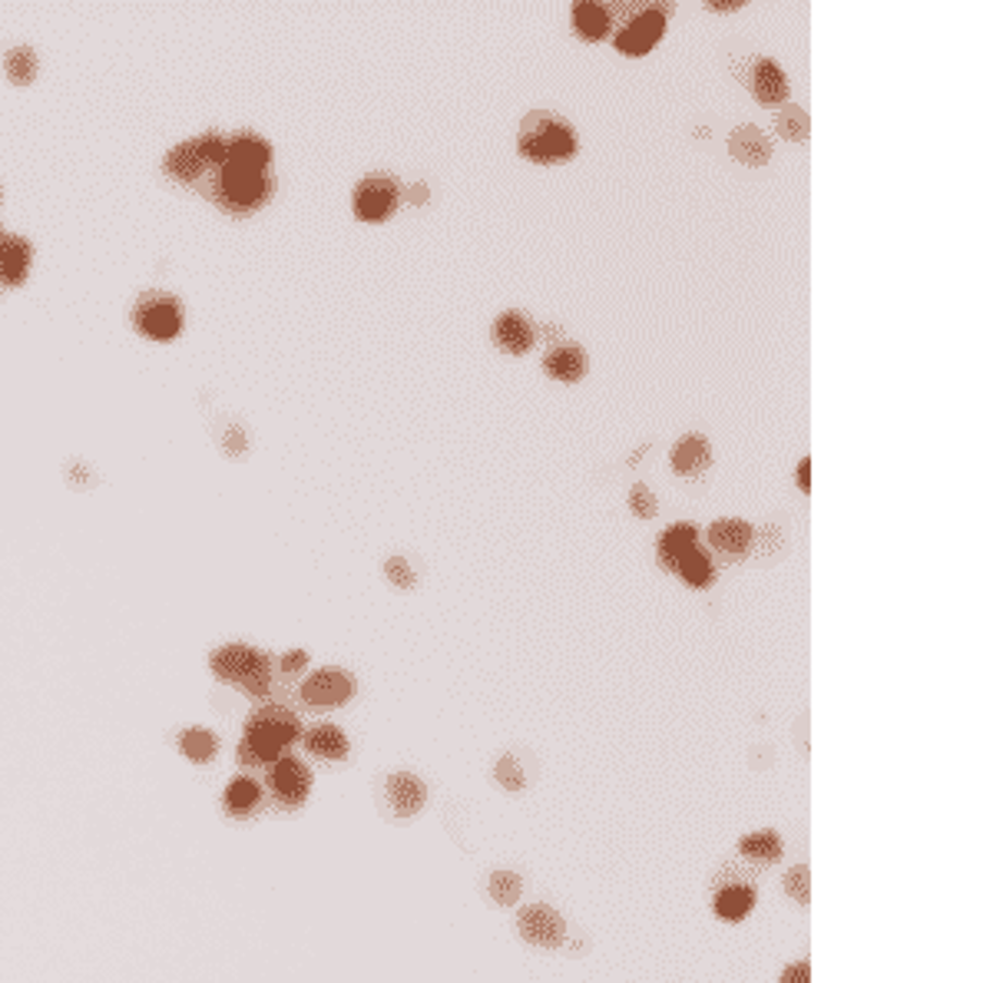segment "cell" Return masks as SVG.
Wrapping results in <instances>:
<instances>
[{
	"instance_id": "3957f363",
	"label": "cell",
	"mask_w": 993,
	"mask_h": 983,
	"mask_svg": "<svg viewBox=\"0 0 993 983\" xmlns=\"http://www.w3.org/2000/svg\"><path fill=\"white\" fill-rule=\"evenodd\" d=\"M272 193H275L272 173L245 170V167H235V162H225L219 173H209V180H206V196L235 216H248V212L262 209L272 199Z\"/></svg>"
},
{
	"instance_id": "8fae6325",
	"label": "cell",
	"mask_w": 993,
	"mask_h": 983,
	"mask_svg": "<svg viewBox=\"0 0 993 983\" xmlns=\"http://www.w3.org/2000/svg\"><path fill=\"white\" fill-rule=\"evenodd\" d=\"M534 342H537V328H534V321L524 311L511 308V311L497 315V321H493V345L501 348L504 355H527L534 348Z\"/></svg>"
},
{
	"instance_id": "e575fe53",
	"label": "cell",
	"mask_w": 993,
	"mask_h": 983,
	"mask_svg": "<svg viewBox=\"0 0 993 983\" xmlns=\"http://www.w3.org/2000/svg\"><path fill=\"white\" fill-rule=\"evenodd\" d=\"M384 573H388V580L394 587H401V590H410L414 583H418V577H414V569H410V563L404 556H391L384 563Z\"/></svg>"
},
{
	"instance_id": "83f0119b",
	"label": "cell",
	"mask_w": 993,
	"mask_h": 983,
	"mask_svg": "<svg viewBox=\"0 0 993 983\" xmlns=\"http://www.w3.org/2000/svg\"><path fill=\"white\" fill-rule=\"evenodd\" d=\"M775 133L788 143H805L808 133H811V120L801 107L795 103H785L779 113H775Z\"/></svg>"
},
{
	"instance_id": "ac0fdd59",
	"label": "cell",
	"mask_w": 993,
	"mask_h": 983,
	"mask_svg": "<svg viewBox=\"0 0 993 983\" xmlns=\"http://www.w3.org/2000/svg\"><path fill=\"white\" fill-rule=\"evenodd\" d=\"M712 467V447L702 434H686L673 444V470L679 477H702Z\"/></svg>"
},
{
	"instance_id": "d590c367",
	"label": "cell",
	"mask_w": 993,
	"mask_h": 983,
	"mask_svg": "<svg viewBox=\"0 0 993 983\" xmlns=\"http://www.w3.org/2000/svg\"><path fill=\"white\" fill-rule=\"evenodd\" d=\"M497 782H501L504 788H511V791H520L524 788V772H520V762L517 759H511V755H504L501 762H497Z\"/></svg>"
},
{
	"instance_id": "9a60e30c",
	"label": "cell",
	"mask_w": 993,
	"mask_h": 983,
	"mask_svg": "<svg viewBox=\"0 0 993 983\" xmlns=\"http://www.w3.org/2000/svg\"><path fill=\"white\" fill-rule=\"evenodd\" d=\"M728 152H732V159L741 162V167H765L772 159V139L759 126L741 123L728 136Z\"/></svg>"
},
{
	"instance_id": "60d3db41",
	"label": "cell",
	"mask_w": 993,
	"mask_h": 983,
	"mask_svg": "<svg viewBox=\"0 0 993 983\" xmlns=\"http://www.w3.org/2000/svg\"><path fill=\"white\" fill-rule=\"evenodd\" d=\"M795 477H798V487L808 494V490H811V480H808V477H811V460H808V457L798 464V474H795Z\"/></svg>"
},
{
	"instance_id": "7c38bea8",
	"label": "cell",
	"mask_w": 993,
	"mask_h": 983,
	"mask_svg": "<svg viewBox=\"0 0 993 983\" xmlns=\"http://www.w3.org/2000/svg\"><path fill=\"white\" fill-rule=\"evenodd\" d=\"M745 87L752 90V97H756L759 103H769V107L785 103L788 94H792V84H788L785 70H782L775 60H769V57H759V60L752 63L749 76H745Z\"/></svg>"
},
{
	"instance_id": "52a82bcc",
	"label": "cell",
	"mask_w": 993,
	"mask_h": 983,
	"mask_svg": "<svg viewBox=\"0 0 993 983\" xmlns=\"http://www.w3.org/2000/svg\"><path fill=\"white\" fill-rule=\"evenodd\" d=\"M397 202H401V186L391 176H365L352 196V209L361 222H388Z\"/></svg>"
},
{
	"instance_id": "1f68e13d",
	"label": "cell",
	"mask_w": 993,
	"mask_h": 983,
	"mask_svg": "<svg viewBox=\"0 0 993 983\" xmlns=\"http://www.w3.org/2000/svg\"><path fill=\"white\" fill-rule=\"evenodd\" d=\"M196 146H199V156L206 162V173H219L225 167V139L219 133L196 136Z\"/></svg>"
},
{
	"instance_id": "7a4b0ae2",
	"label": "cell",
	"mask_w": 993,
	"mask_h": 983,
	"mask_svg": "<svg viewBox=\"0 0 993 983\" xmlns=\"http://www.w3.org/2000/svg\"><path fill=\"white\" fill-rule=\"evenodd\" d=\"M517 149L537 167H560L579 152V136L569 120L553 110H530L520 123Z\"/></svg>"
},
{
	"instance_id": "7bdbcfd3",
	"label": "cell",
	"mask_w": 993,
	"mask_h": 983,
	"mask_svg": "<svg viewBox=\"0 0 993 983\" xmlns=\"http://www.w3.org/2000/svg\"><path fill=\"white\" fill-rule=\"evenodd\" d=\"M0 245H4V232H0Z\"/></svg>"
},
{
	"instance_id": "d4e9b609",
	"label": "cell",
	"mask_w": 993,
	"mask_h": 983,
	"mask_svg": "<svg viewBox=\"0 0 993 983\" xmlns=\"http://www.w3.org/2000/svg\"><path fill=\"white\" fill-rule=\"evenodd\" d=\"M259 801H262V788H259L256 778H248V775L232 778L222 791V804L232 818H248L259 808Z\"/></svg>"
},
{
	"instance_id": "4fadbf2b",
	"label": "cell",
	"mask_w": 993,
	"mask_h": 983,
	"mask_svg": "<svg viewBox=\"0 0 993 983\" xmlns=\"http://www.w3.org/2000/svg\"><path fill=\"white\" fill-rule=\"evenodd\" d=\"M540 365H543L547 378L563 381V384H576L587 378V352H584V345H576L569 339L553 342Z\"/></svg>"
},
{
	"instance_id": "d6a6232c",
	"label": "cell",
	"mask_w": 993,
	"mask_h": 983,
	"mask_svg": "<svg viewBox=\"0 0 993 983\" xmlns=\"http://www.w3.org/2000/svg\"><path fill=\"white\" fill-rule=\"evenodd\" d=\"M629 511L639 517V520H652L655 514H659V501H655V494L646 487V483H636L633 490H629Z\"/></svg>"
},
{
	"instance_id": "30bf717a",
	"label": "cell",
	"mask_w": 993,
	"mask_h": 983,
	"mask_svg": "<svg viewBox=\"0 0 993 983\" xmlns=\"http://www.w3.org/2000/svg\"><path fill=\"white\" fill-rule=\"evenodd\" d=\"M517 931L527 944H537V947H563L566 944V921L547 905L524 908L520 918H517Z\"/></svg>"
},
{
	"instance_id": "ba28073f",
	"label": "cell",
	"mask_w": 993,
	"mask_h": 983,
	"mask_svg": "<svg viewBox=\"0 0 993 983\" xmlns=\"http://www.w3.org/2000/svg\"><path fill=\"white\" fill-rule=\"evenodd\" d=\"M298 692H302V702L311 709H339L358 692V683L345 669H318L302 683Z\"/></svg>"
},
{
	"instance_id": "6da1fadb",
	"label": "cell",
	"mask_w": 993,
	"mask_h": 983,
	"mask_svg": "<svg viewBox=\"0 0 993 983\" xmlns=\"http://www.w3.org/2000/svg\"><path fill=\"white\" fill-rule=\"evenodd\" d=\"M298 735H302V722L292 709H285L279 702L259 705L245 722L242 742H238V762L253 765V769H269L282 755H289V749L298 742Z\"/></svg>"
},
{
	"instance_id": "9c48e42d",
	"label": "cell",
	"mask_w": 993,
	"mask_h": 983,
	"mask_svg": "<svg viewBox=\"0 0 993 983\" xmlns=\"http://www.w3.org/2000/svg\"><path fill=\"white\" fill-rule=\"evenodd\" d=\"M269 785H272V795L289 804V808H302L308 791H311V772L305 762L292 759V755H282L279 762L269 765Z\"/></svg>"
},
{
	"instance_id": "f1b7e54d",
	"label": "cell",
	"mask_w": 993,
	"mask_h": 983,
	"mask_svg": "<svg viewBox=\"0 0 993 983\" xmlns=\"http://www.w3.org/2000/svg\"><path fill=\"white\" fill-rule=\"evenodd\" d=\"M4 70H8V76L14 79L17 87H27V84H34V76L40 70V60H37V53L30 47H17V50L8 53Z\"/></svg>"
},
{
	"instance_id": "74e56055",
	"label": "cell",
	"mask_w": 993,
	"mask_h": 983,
	"mask_svg": "<svg viewBox=\"0 0 993 983\" xmlns=\"http://www.w3.org/2000/svg\"><path fill=\"white\" fill-rule=\"evenodd\" d=\"M782 983H811V967H808V963H792V967H785Z\"/></svg>"
},
{
	"instance_id": "f546056e",
	"label": "cell",
	"mask_w": 993,
	"mask_h": 983,
	"mask_svg": "<svg viewBox=\"0 0 993 983\" xmlns=\"http://www.w3.org/2000/svg\"><path fill=\"white\" fill-rule=\"evenodd\" d=\"M738 851L752 861H779L782 858V838L775 832H756L749 838H741Z\"/></svg>"
},
{
	"instance_id": "d6986e66",
	"label": "cell",
	"mask_w": 993,
	"mask_h": 983,
	"mask_svg": "<svg viewBox=\"0 0 993 983\" xmlns=\"http://www.w3.org/2000/svg\"><path fill=\"white\" fill-rule=\"evenodd\" d=\"M30 242L24 235H4L0 245V282L4 285H24L30 272Z\"/></svg>"
},
{
	"instance_id": "ab89813d",
	"label": "cell",
	"mask_w": 993,
	"mask_h": 983,
	"mask_svg": "<svg viewBox=\"0 0 993 983\" xmlns=\"http://www.w3.org/2000/svg\"><path fill=\"white\" fill-rule=\"evenodd\" d=\"M745 0H706V8L712 14H732V11H741Z\"/></svg>"
},
{
	"instance_id": "4dcf8cb0",
	"label": "cell",
	"mask_w": 993,
	"mask_h": 983,
	"mask_svg": "<svg viewBox=\"0 0 993 983\" xmlns=\"http://www.w3.org/2000/svg\"><path fill=\"white\" fill-rule=\"evenodd\" d=\"M487 890H490V897H493L501 908H511V905H517V900H520L524 881H520V874H514V871H493Z\"/></svg>"
},
{
	"instance_id": "836d02e7",
	"label": "cell",
	"mask_w": 993,
	"mask_h": 983,
	"mask_svg": "<svg viewBox=\"0 0 993 983\" xmlns=\"http://www.w3.org/2000/svg\"><path fill=\"white\" fill-rule=\"evenodd\" d=\"M785 890H788V897H795L798 905H808V897H811V874H808V868L805 864H798V868H792L788 871V877H785Z\"/></svg>"
},
{
	"instance_id": "8d00e7d4",
	"label": "cell",
	"mask_w": 993,
	"mask_h": 983,
	"mask_svg": "<svg viewBox=\"0 0 993 983\" xmlns=\"http://www.w3.org/2000/svg\"><path fill=\"white\" fill-rule=\"evenodd\" d=\"M279 666H282L285 676H295V673H302V669L308 666V652H305V649H292V652L282 655Z\"/></svg>"
},
{
	"instance_id": "277c9868",
	"label": "cell",
	"mask_w": 993,
	"mask_h": 983,
	"mask_svg": "<svg viewBox=\"0 0 993 983\" xmlns=\"http://www.w3.org/2000/svg\"><path fill=\"white\" fill-rule=\"evenodd\" d=\"M209 669L222 683H229L238 692H245L248 699H262L272 689V663H269V655L262 649H256V646L229 642V646L216 649L209 655Z\"/></svg>"
},
{
	"instance_id": "7402d4cb",
	"label": "cell",
	"mask_w": 993,
	"mask_h": 983,
	"mask_svg": "<svg viewBox=\"0 0 993 983\" xmlns=\"http://www.w3.org/2000/svg\"><path fill=\"white\" fill-rule=\"evenodd\" d=\"M305 749L311 755L324 759V762H339V759L348 755V735L339 725L321 722V725H315V728L305 732Z\"/></svg>"
},
{
	"instance_id": "cb8c5ba5",
	"label": "cell",
	"mask_w": 993,
	"mask_h": 983,
	"mask_svg": "<svg viewBox=\"0 0 993 983\" xmlns=\"http://www.w3.org/2000/svg\"><path fill=\"white\" fill-rule=\"evenodd\" d=\"M673 573H679V577H683L692 590H706V587L715 580V563H712L709 550H706L702 543H696V546H689V550L676 560Z\"/></svg>"
},
{
	"instance_id": "ffe728a7",
	"label": "cell",
	"mask_w": 993,
	"mask_h": 983,
	"mask_svg": "<svg viewBox=\"0 0 993 983\" xmlns=\"http://www.w3.org/2000/svg\"><path fill=\"white\" fill-rule=\"evenodd\" d=\"M162 170L170 173L176 183H199L206 176V162L199 156L196 139H183V143H176L170 152H166Z\"/></svg>"
},
{
	"instance_id": "2e32d148",
	"label": "cell",
	"mask_w": 993,
	"mask_h": 983,
	"mask_svg": "<svg viewBox=\"0 0 993 983\" xmlns=\"http://www.w3.org/2000/svg\"><path fill=\"white\" fill-rule=\"evenodd\" d=\"M225 162H235V167H245V170L272 173V146L259 133H238L235 139L225 143Z\"/></svg>"
},
{
	"instance_id": "e0dca14e",
	"label": "cell",
	"mask_w": 993,
	"mask_h": 983,
	"mask_svg": "<svg viewBox=\"0 0 993 983\" xmlns=\"http://www.w3.org/2000/svg\"><path fill=\"white\" fill-rule=\"evenodd\" d=\"M388 801H391V808H394L397 818H410V814H418V811L425 808L428 788H425V782H421L418 775H410V772H394V775L388 778Z\"/></svg>"
},
{
	"instance_id": "603a6c76",
	"label": "cell",
	"mask_w": 993,
	"mask_h": 983,
	"mask_svg": "<svg viewBox=\"0 0 993 983\" xmlns=\"http://www.w3.org/2000/svg\"><path fill=\"white\" fill-rule=\"evenodd\" d=\"M573 27L576 34L597 44V40H606L610 30H613V11L603 8V4H593V0H579L573 8Z\"/></svg>"
},
{
	"instance_id": "f35d334b",
	"label": "cell",
	"mask_w": 993,
	"mask_h": 983,
	"mask_svg": "<svg viewBox=\"0 0 993 983\" xmlns=\"http://www.w3.org/2000/svg\"><path fill=\"white\" fill-rule=\"evenodd\" d=\"M222 444H225V451H229V454H235V457H238V454H245V447H248V441L242 438V431H238V428H229V431H225V438H222Z\"/></svg>"
},
{
	"instance_id": "b9f144b4",
	"label": "cell",
	"mask_w": 993,
	"mask_h": 983,
	"mask_svg": "<svg viewBox=\"0 0 993 983\" xmlns=\"http://www.w3.org/2000/svg\"><path fill=\"white\" fill-rule=\"evenodd\" d=\"M404 196H407L410 202H425V199H428V186H425V183H418V186H410Z\"/></svg>"
},
{
	"instance_id": "5bb4252c",
	"label": "cell",
	"mask_w": 993,
	"mask_h": 983,
	"mask_svg": "<svg viewBox=\"0 0 993 983\" xmlns=\"http://www.w3.org/2000/svg\"><path fill=\"white\" fill-rule=\"evenodd\" d=\"M706 540L715 553L722 556H745L756 543V527L749 520H738V517H722L715 520L709 530H706Z\"/></svg>"
},
{
	"instance_id": "4316f807",
	"label": "cell",
	"mask_w": 993,
	"mask_h": 983,
	"mask_svg": "<svg viewBox=\"0 0 993 983\" xmlns=\"http://www.w3.org/2000/svg\"><path fill=\"white\" fill-rule=\"evenodd\" d=\"M752 908H756V890L745 884H735V887H725L715 894V914L722 921H741V918H749Z\"/></svg>"
},
{
	"instance_id": "44dd1931",
	"label": "cell",
	"mask_w": 993,
	"mask_h": 983,
	"mask_svg": "<svg viewBox=\"0 0 993 983\" xmlns=\"http://www.w3.org/2000/svg\"><path fill=\"white\" fill-rule=\"evenodd\" d=\"M696 543H699V527L696 524H673V527H666V530L659 533V540H655V560H659V566L673 573L676 560L689 546H696Z\"/></svg>"
},
{
	"instance_id": "8992f818",
	"label": "cell",
	"mask_w": 993,
	"mask_h": 983,
	"mask_svg": "<svg viewBox=\"0 0 993 983\" xmlns=\"http://www.w3.org/2000/svg\"><path fill=\"white\" fill-rule=\"evenodd\" d=\"M133 318H136L139 332L146 339H152V342H173L180 335V328H183V308L170 295H146V298H139Z\"/></svg>"
},
{
	"instance_id": "484cf974",
	"label": "cell",
	"mask_w": 993,
	"mask_h": 983,
	"mask_svg": "<svg viewBox=\"0 0 993 983\" xmlns=\"http://www.w3.org/2000/svg\"><path fill=\"white\" fill-rule=\"evenodd\" d=\"M180 752H183L193 765H206V762L216 759L219 739H216V735H212L209 728H203V725H189V728L180 732Z\"/></svg>"
},
{
	"instance_id": "5b68a950",
	"label": "cell",
	"mask_w": 993,
	"mask_h": 983,
	"mask_svg": "<svg viewBox=\"0 0 993 983\" xmlns=\"http://www.w3.org/2000/svg\"><path fill=\"white\" fill-rule=\"evenodd\" d=\"M673 17V4H642L633 8L620 24H616V50L626 57H646L666 34V21Z\"/></svg>"
}]
</instances>
